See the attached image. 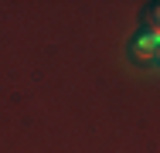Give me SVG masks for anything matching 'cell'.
I'll use <instances>...</instances> for the list:
<instances>
[{"mask_svg":"<svg viewBox=\"0 0 160 153\" xmlns=\"http://www.w3.org/2000/svg\"><path fill=\"white\" fill-rule=\"evenodd\" d=\"M153 24H157V31H160V3L153 7Z\"/></svg>","mask_w":160,"mask_h":153,"instance_id":"1","label":"cell"}]
</instances>
